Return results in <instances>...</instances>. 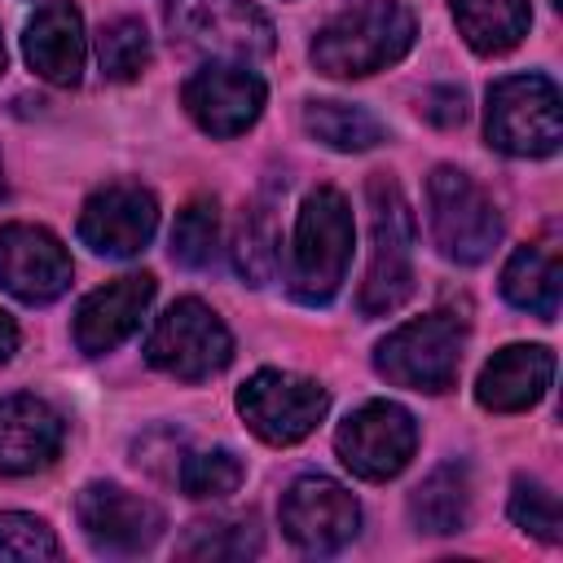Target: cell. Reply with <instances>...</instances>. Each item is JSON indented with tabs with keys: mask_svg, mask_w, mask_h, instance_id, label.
<instances>
[{
	"mask_svg": "<svg viewBox=\"0 0 563 563\" xmlns=\"http://www.w3.org/2000/svg\"><path fill=\"white\" fill-rule=\"evenodd\" d=\"M413 13L400 0H365L312 40V66L330 79H361L400 62L413 44Z\"/></svg>",
	"mask_w": 563,
	"mask_h": 563,
	"instance_id": "cell-1",
	"label": "cell"
},
{
	"mask_svg": "<svg viewBox=\"0 0 563 563\" xmlns=\"http://www.w3.org/2000/svg\"><path fill=\"white\" fill-rule=\"evenodd\" d=\"M352 211L339 189L321 185L303 198L290 246V295L308 308H321L339 295L352 264Z\"/></svg>",
	"mask_w": 563,
	"mask_h": 563,
	"instance_id": "cell-2",
	"label": "cell"
},
{
	"mask_svg": "<svg viewBox=\"0 0 563 563\" xmlns=\"http://www.w3.org/2000/svg\"><path fill=\"white\" fill-rule=\"evenodd\" d=\"M369 268L361 282V312L387 317L413 295V216L391 176H369Z\"/></svg>",
	"mask_w": 563,
	"mask_h": 563,
	"instance_id": "cell-3",
	"label": "cell"
},
{
	"mask_svg": "<svg viewBox=\"0 0 563 563\" xmlns=\"http://www.w3.org/2000/svg\"><path fill=\"white\" fill-rule=\"evenodd\" d=\"M466 347V325L453 312H427L418 321H405L374 347V369L409 391H449L457 383Z\"/></svg>",
	"mask_w": 563,
	"mask_h": 563,
	"instance_id": "cell-4",
	"label": "cell"
},
{
	"mask_svg": "<svg viewBox=\"0 0 563 563\" xmlns=\"http://www.w3.org/2000/svg\"><path fill=\"white\" fill-rule=\"evenodd\" d=\"M488 145L515 158H545L563 141L559 88L545 75H506L488 88Z\"/></svg>",
	"mask_w": 563,
	"mask_h": 563,
	"instance_id": "cell-5",
	"label": "cell"
},
{
	"mask_svg": "<svg viewBox=\"0 0 563 563\" xmlns=\"http://www.w3.org/2000/svg\"><path fill=\"white\" fill-rule=\"evenodd\" d=\"M427 216L440 255L453 264H479L501 242V216L493 198L457 167H435L427 176Z\"/></svg>",
	"mask_w": 563,
	"mask_h": 563,
	"instance_id": "cell-6",
	"label": "cell"
},
{
	"mask_svg": "<svg viewBox=\"0 0 563 563\" xmlns=\"http://www.w3.org/2000/svg\"><path fill=\"white\" fill-rule=\"evenodd\" d=\"M145 361L180 383H202L220 374L233 361V334L224 321L198 303V299H176L145 334Z\"/></svg>",
	"mask_w": 563,
	"mask_h": 563,
	"instance_id": "cell-7",
	"label": "cell"
},
{
	"mask_svg": "<svg viewBox=\"0 0 563 563\" xmlns=\"http://www.w3.org/2000/svg\"><path fill=\"white\" fill-rule=\"evenodd\" d=\"M167 26L216 62H260L273 53V22L251 0H172Z\"/></svg>",
	"mask_w": 563,
	"mask_h": 563,
	"instance_id": "cell-8",
	"label": "cell"
},
{
	"mask_svg": "<svg viewBox=\"0 0 563 563\" xmlns=\"http://www.w3.org/2000/svg\"><path fill=\"white\" fill-rule=\"evenodd\" d=\"M325 409H330L325 387L286 369H260L238 387V413L268 444L303 440L325 418Z\"/></svg>",
	"mask_w": 563,
	"mask_h": 563,
	"instance_id": "cell-9",
	"label": "cell"
},
{
	"mask_svg": "<svg viewBox=\"0 0 563 563\" xmlns=\"http://www.w3.org/2000/svg\"><path fill=\"white\" fill-rule=\"evenodd\" d=\"M334 449L343 466L361 479H391L409 466L418 449V422L396 400H369L347 413L334 431Z\"/></svg>",
	"mask_w": 563,
	"mask_h": 563,
	"instance_id": "cell-10",
	"label": "cell"
},
{
	"mask_svg": "<svg viewBox=\"0 0 563 563\" xmlns=\"http://www.w3.org/2000/svg\"><path fill=\"white\" fill-rule=\"evenodd\" d=\"M361 528L356 497L330 475H299L282 493V532L303 554H334Z\"/></svg>",
	"mask_w": 563,
	"mask_h": 563,
	"instance_id": "cell-11",
	"label": "cell"
},
{
	"mask_svg": "<svg viewBox=\"0 0 563 563\" xmlns=\"http://www.w3.org/2000/svg\"><path fill=\"white\" fill-rule=\"evenodd\" d=\"M185 110L194 114V123L211 136H238L246 132L260 110H264V79L255 70H246L242 62H211L198 75L185 79Z\"/></svg>",
	"mask_w": 563,
	"mask_h": 563,
	"instance_id": "cell-12",
	"label": "cell"
},
{
	"mask_svg": "<svg viewBox=\"0 0 563 563\" xmlns=\"http://www.w3.org/2000/svg\"><path fill=\"white\" fill-rule=\"evenodd\" d=\"M75 515L97 554H141L163 532V510L119 484H88L75 501Z\"/></svg>",
	"mask_w": 563,
	"mask_h": 563,
	"instance_id": "cell-13",
	"label": "cell"
},
{
	"mask_svg": "<svg viewBox=\"0 0 563 563\" xmlns=\"http://www.w3.org/2000/svg\"><path fill=\"white\" fill-rule=\"evenodd\" d=\"M158 229V202L141 185H106L79 211V242L106 260H128L145 251Z\"/></svg>",
	"mask_w": 563,
	"mask_h": 563,
	"instance_id": "cell-14",
	"label": "cell"
},
{
	"mask_svg": "<svg viewBox=\"0 0 563 563\" xmlns=\"http://www.w3.org/2000/svg\"><path fill=\"white\" fill-rule=\"evenodd\" d=\"M66 246L40 224H4L0 229V290L22 303H53L70 286Z\"/></svg>",
	"mask_w": 563,
	"mask_h": 563,
	"instance_id": "cell-15",
	"label": "cell"
},
{
	"mask_svg": "<svg viewBox=\"0 0 563 563\" xmlns=\"http://www.w3.org/2000/svg\"><path fill=\"white\" fill-rule=\"evenodd\" d=\"M154 299V277L150 273H128V277H114L110 286L92 290L79 312H75V343L79 352L88 356H101L110 347H119L145 317Z\"/></svg>",
	"mask_w": 563,
	"mask_h": 563,
	"instance_id": "cell-16",
	"label": "cell"
},
{
	"mask_svg": "<svg viewBox=\"0 0 563 563\" xmlns=\"http://www.w3.org/2000/svg\"><path fill=\"white\" fill-rule=\"evenodd\" d=\"M554 378V352L541 343H510L493 352V361L479 369L475 400L493 413H519L532 409Z\"/></svg>",
	"mask_w": 563,
	"mask_h": 563,
	"instance_id": "cell-17",
	"label": "cell"
},
{
	"mask_svg": "<svg viewBox=\"0 0 563 563\" xmlns=\"http://www.w3.org/2000/svg\"><path fill=\"white\" fill-rule=\"evenodd\" d=\"M62 418L40 396H4L0 400V475H31L48 466L62 449Z\"/></svg>",
	"mask_w": 563,
	"mask_h": 563,
	"instance_id": "cell-18",
	"label": "cell"
},
{
	"mask_svg": "<svg viewBox=\"0 0 563 563\" xmlns=\"http://www.w3.org/2000/svg\"><path fill=\"white\" fill-rule=\"evenodd\" d=\"M22 53L31 62V70L57 88L79 84L84 75V18L70 0H53L44 9H35V18L26 22L22 35Z\"/></svg>",
	"mask_w": 563,
	"mask_h": 563,
	"instance_id": "cell-19",
	"label": "cell"
},
{
	"mask_svg": "<svg viewBox=\"0 0 563 563\" xmlns=\"http://www.w3.org/2000/svg\"><path fill=\"white\" fill-rule=\"evenodd\" d=\"M559 277H563L559 273V251L545 246V242H528V246H519L506 260V268H501V295L519 312H532L541 321H554L559 317V290H563Z\"/></svg>",
	"mask_w": 563,
	"mask_h": 563,
	"instance_id": "cell-20",
	"label": "cell"
},
{
	"mask_svg": "<svg viewBox=\"0 0 563 563\" xmlns=\"http://www.w3.org/2000/svg\"><path fill=\"white\" fill-rule=\"evenodd\" d=\"M453 22L475 53L493 57V53H510L528 35L532 9L528 0H453Z\"/></svg>",
	"mask_w": 563,
	"mask_h": 563,
	"instance_id": "cell-21",
	"label": "cell"
},
{
	"mask_svg": "<svg viewBox=\"0 0 563 563\" xmlns=\"http://www.w3.org/2000/svg\"><path fill=\"white\" fill-rule=\"evenodd\" d=\"M466 510H471V479H466V466H457V462L435 466L409 497L413 523L422 532H435V537L462 532L466 528Z\"/></svg>",
	"mask_w": 563,
	"mask_h": 563,
	"instance_id": "cell-22",
	"label": "cell"
},
{
	"mask_svg": "<svg viewBox=\"0 0 563 563\" xmlns=\"http://www.w3.org/2000/svg\"><path fill=\"white\" fill-rule=\"evenodd\" d=\"M303 128L321 145L343 150V154L374 150L383 141V123L365 106H347V101H308L303 106Z\"/></svg>",
	"mask_w": 563,
	"mask_h": 563,
	"instance_id": "cell-23",
	"label": "cell"
},
{
	"mask_svg": "<svg viewBox=\"0 0 563 563\" xmlns=\"http://www.w3.org/2000/svg\"><path fill=\"white\" fill-rule=\"evenodd\" d=\"M233 264L251 286H264L277 273V220L268 202H255L242 211L233 233Z\"/></svg>",
	"mask_w": 563,
	"mask_h": 563,
	"instance_id": "cell-24",
	"label": "cell"
},
{
	"mask_svg": "<svg viewBox=\"0 0 563 563\" xmlns=\"http://www.w3.org/2000/svg\"><path fill=\"white\" fill-rule=\"evenodd\" d=\"M97 62L106 79H136L150 66V35L136 18H114L97 31Z\"/></svg>",
	"mask_w": 563,
	"mask_h": 563,
	"instance_id": "cell-25",
	"label": "cell"
},
{
	"mask_svg": "<svg viewBox=\"0 0 563 563\" xmlns=\"http://www.w3.org/2000/svg\"><path fill=\"white\" fill-rule=\"evenodd\" d=\"M185 559H246L260 554V528L251 519H202L180 541Z\"/></svg>",
	"mask_w": 563,
	"mask_h": 563,
	"instance_id": "cell-26",
	"label": "cell"
},
{
	"mask_svg": "<svg viewBox=\"0 0 563 563\" xmlns=\"http://www.w3.org/2000/svg\"><path fill=\"white\" fill-rule=\"evenodd\" d=\"M242 475H246V471H242L238 453H229V449H202V453H185V457H180V466H176V479H180L185 497H198V501L238 493Z\"/></svg>",
	"mask_w": 563,
	"mask_h": 563,
	"instance_id": "cell-27",
	"label": "cell"
},
{
	"mask_svg": "<svg viewBox=\"0 0 563 563\" xmlns=\"http://www.w3.org/2000/svg\"><path fill=\"white\" fill-rule=\"evenodd\" d=\"M216 238H220V216L211 198H194L176 224H172V260L180 268H207L216 255Z\"/></svg>",
	"mask_w": 563,
	"mask_h": 563,
	"instance_id": "cell-28",
	"label": "cell"
},
{
	"mask_svg": "<svg viewBox=\"0 0 563 563\" xmlns=\"http://www.w3.org/2000/svg\"><path fill=\"white\" fill-rule=\"evenodd\" d=\"M62 545L53 537V528L35 515H22V510H4L0 515V559H13V563H40V559H57Z\"/></svg>",
	"mask_w": 563,
	"mask_h": 563,
	"instance_id": "cell-29",
	"label": "cell"
},
{
	"mask_svg": "<svg viewBox=\"0 0 563 563\" xmlns=\"http://www.w3.org/2000/svg\"><path fill=\"white\" fill-rule=\"evenodd\" d=\"M510 519L523 528V532H532L537 541H559V497L541 484V479H532V475H519L515 479V493H510Z\"/></svg>",
	"mask_w": 563,
	"mask_h": 563,
	"instance_id": "cell-30",
	"label": "cell"
},
{
	"mask_svg": "<svg viewBox=\"0 0 563 563\" xmlns=\"http://www.w3.org/2000/svg\"><path fill=\"white\" fill-rule=\"evenodd\" d=\"M422 119H431L435 128H457L466 119V92L453 84H440L422 97Z\"/></svg>",
	"mask_w": 563,
	"mask_h": 563,
	"instance_id": "cell-31",
	"label": "cell"
},
{
	"mask_svg": "<svg viewBox=\"0 0 563 563\" xmlns=\"http://www.w3.org/2000/svg\"><path fill=\"white\" fill-rule=\"evenodd\" d=\"M13 352H18V325H13L9 312H0V365H4Z\"/></svg>",
	"mask_w": 563,
	"mask_h": 563,
	"instance_id": "cell-32",
	"label": "cell"
},
{
	"mask_svg": "<svg viewBox=\"0 0 563 563\" xmlns=\"http://www.w3.org/2000/svg\"><path fill=\"white\" fill-rule=\"evenodd\" d=\"M0 70H4V40H0Z\"/></svg>",
	"mask_w": 563,
	"mask_h": 563,
	"instance_id": "cell-33",
	"label": "cell"
},
{
	"mask_svg": "<svg viewBox=\"0 0 563 563\" xmlns=\"http://www.w3.org/2000/svg\"><path fill=\"white\" fill-rule=\"evenodd\" d=\"M0 194H4V167H0Z\"/></svg>",
	"mask_w": 563,
	"mask_h": 563,
	"instance_id": "cell-34",
	"label": "cell"
}]
</instances>
